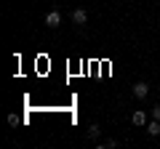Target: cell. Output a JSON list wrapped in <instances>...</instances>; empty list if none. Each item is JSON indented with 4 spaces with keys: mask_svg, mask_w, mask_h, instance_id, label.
<instances>
[{
    "mask_svg": "<svg viewBox=\"0 0 160 149\" xmlns=\"http://www.w3.org/2000/svg\"><path fill=\"white\" fill-rule=\"evenodd\" d=\"M131 93H133L136 99H147V96H149V85H147V83H133Z\"/></svg>",
    "mask_w": 160,
    "mask_h": 149,
    "instance_id": "3",
    "label": "cell"
},
{
    "mask_svg": "<svg viewBox=\"0 0 160 149\" xmlns=\"http://www.w3.org/2000/svg\"><path fill=\"white\" fill-rule=\"evenodd\" d=\"M152 117H155V120H160V104H158V107H152Z\"/></svg>",
    "mask_w": 160,
    "mask_h": 149,
    "instance_id": "8",
    "label": "cell"
},
{
    "mask_svg": "<svg viewBox=\"0 0 160 149\" xmlns=\"http://www.w3.org/2000/svg\"><path fill=\"white\" fill-rule=\"evenodd\" d=\"M72 22L78 24V27H86V22H88V11H86V8H75V11H72Z\"/></svg>",
    "mask_w": 160,
    "mask_h": 149,
    "instance_id": "2",
    "label": "cell"
},
{
    "mask_svg": "<svg viewBox=\"0 0 160 149\" xmlns=\"http://www.w3.org/2000/svg\"><path fill=\"white\" fill-rule=\"evenodd\" d=\"M59 24H62V13H59V11H48V13H46V27L56 29Z\"/></svg>",
    "mask_w": 160,
    "mask_h": 149,
    "instance_id": "4",
    "label": "cell"
},
{
    "mask_svg": "<svg viewBox=\"0 0 160 149\" xmlns=\"http://www.w3.org/2000/svg\"><path fill=\"white\" fill-rule=\"evenodd\" d=\"M131 123H133V125H136V128H144V125H147V123H149V115H147V112H144V109H136V112H133V115H131Z\"/></svg>",
    "mask_w": 160,
    "mask_h": 149,
    "instance_id": "1",
    "label": "cell"
},
{
    "mask_svg": "<svg viewBox=\"0 0 160 149\" xmlns=\"http://www.w3.org/2000/svg\"><path fill=\"white\" fill-rule=\"evenodd\" d=\"M86 133H88V138H99V133H102V128H99L96 123H91V125H88V131H86Z\"/></svg>",
    "mask_w": 160,
    "mask_h": 149,
    "instance_id": "7",
    "label": "cell"
},
{
    "mask_svg": "<svg viewBox=\"0 0 160 149\" xmlns=\"http://www.w3.org/2000/svg\"><path fill=\"white\" fill-rule=\"evenodd\" d=\"M118 147H120L118 138H107V141H99L96 144V149H118Z\"/></svg>",
    "mask_w": 160,
    "mask_h": 149,
    "instance_id": "6",
    "label": "cell"
},
{
    "mask_svg": "<svg viewBox=\"0 0 160 149\" xmlns=\"http://www.w3.org/2000/svg\"><path fill=\"white\" fill-rule=\"evenodd\" d=\"M144 131H147V136H152V138L160 136V120H155V117H152V120L144 125Z\"/></svg>",
    "mask_w": 160,
    "mask_h": 149,
    "instance_id": "5",
    "label": "cell"
}]
</instances>
